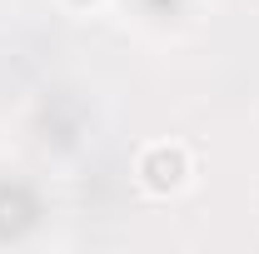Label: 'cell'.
I'll use <instances>...</instances> for the list:
<instances>
[{"mask_svg":"<svg viewBox=\"0 0 259 254\" xmlns=\"http://www.w3.org/2000/svg\"><path fill=\"white\" fill-rule=\"evenodd\" d=\"M135 180H140V190H145V194L169 199L175 190H185V180H190V150L175 145V140H155V145H145L140 159H135Z\"/></svg>","mask_w":259,"mask_h":254,"instance_id":"cell-1","label":"cell"},{"mask_svg":"<svg viewBox=\"0 0 259 254\" xmlns=\"http://www.w3.org/2000/svg\"><path fill=\"white\" fill-rule=\"evenodd\" d=\"M60 5H65V10H95L100 0H60Z\"/></svg>","mask_w":259,"mask_h":254,"instance_id":"cell-2","label":"cell"}]
</instances>
